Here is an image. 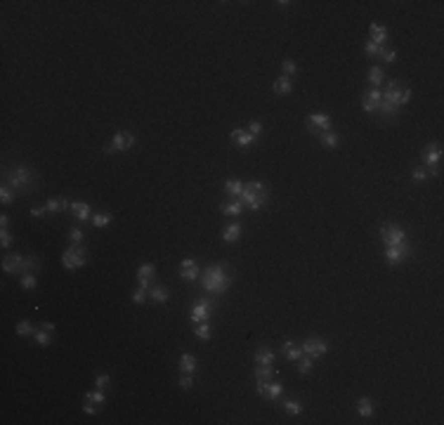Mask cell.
Masks as SVG:
<instances>
[{
  "label": "cell",
  "mask_w": 444,
  "mask_h": 425,
  "mask_svg": "<svg viewBox=\"0 0 444 425\" xmlns=\"http://www.w3.org/2000/svg\"><path fill=\"white\" fill-rule=\"evenodd\" d=\"M201 286L203 291L211 295V298H220V295H225L232 286V274H229V267L227 265H208V267H203L201 272Z\"/></svg>",
  "instance_id": "cell-1"
},
{
  "label": "cell",
  "mask_w": 444,
  "mask_h": 425,
  "mask_svg": "<svg viewBox=\"0 0 444 425\" xmlns=\"http://www.w3.org/2000/svg\"><path fill=\"white\" fill-rule=\"evenodd\" d=\"M267 199H270V194H267V185H265V182H260V180H250V182H246V185H243L241 196H239V201L243 203V208L253 210V213H257V210L265 208Z\"/></svg>",
  "instance_id": "cell-2"
},
{
  "label": "cell",
  "mask_w": 444,
  "mask_h": 425,
  "mask_svg": "<svg viewBox=\"0 0 444 425\" xmlns=\"http://www.w3.org/2000/svg\"><path fill=\"white\" fill-rule=\"evenodd\" d=\"M5 185L12 187L17 194H26L31 192V187L36 185V173H33L29 165H15L12 170H8L5 175Z\"/></svg>",
  "instance_id": "cell-3"
},
{
  "label": "cell",
  "mask_w": 444,
  "mask_h": 425,
  "mask_svg": "<svg viewBox=\"0 0 444 425\" xmlns=\"http://www.w3.org/2000/svg\"><path fill=\"white\" fill-rule=\"evenodd\" d=\"M38 258H26V255L12 253L3 258V272L5 274H26V272H38Z\"/></svg>",
  "instance_id": "cell-4"
},
{
  "label": "cell",
  "mask_w": 444,
  "mask_h": 425,
  "mask_svg": "<svg viewBox=\"0 0 444 425\" xmlns=\"http://www.w3.org/2000/svg\"><path fill=\"white\" fill-rule=\"evenodd\" d=\"M85 263H87V248L83 246V243H71V246L62 253L64 270H69V272L80 270Z\"/></svg>",
  "instance_id": "cell-5"
},
{
  "label": "cell",
  "mask_w": 444,
  "mask_h": 425,
  "mask_svg": "<svg viewBox=\"0 0 444 425\" xmlns=\"http://www.w3.org/2000/svg\"><path fill=\"white\" fill-rule=\"evenodd\" d=\"M381 239L385 246H404V243H409V234H406L404 227H399V224L385 222L381 227Z\"/></svg>",
  "instance_id": "cell-6"
},
{
  "label": "cell",
  "mask_w": 444,
  "mask_h": 425,
  "mask_svg": "<svg viewBox=\"0 0 444 425\" xmlns=\"http://www.w3.org/2000/svg\"><path fill=\"white\" fill-rule=\"evenodd\" d=\"M215 314V300L211 298H201L192 305V312H189V321L192 324H199V321H211V317Z\"/></svg>",
  "instance_id": "cell-7"
},
{
  "label": "cell",
  "mask_w": 444,
  "mask_h": 425,
  "mask_svg": "<svg viewBox=\"0 0 444 425\" xmlns=\"http://www.w3.org/2000/svg\"><path fill=\"white\" fill-rule=\"evenodd\" d=\"M135 142H137V137H135L133 132L118 130L116 135L111 137V144L104 147V151H107V154H121V151H128L130 147H135Z\"/></svg>",
  "instance_id": "cell-8"
},
{
  "label": "cell",
  "mask_w": 444,
  "mask_h": 425,
  "mask_svg": "<svg viewBox=\"0 0 444 425\" xmlns=\"http://www.w3.org/2000/svg\"><path fill=\"white\" fill-rule=\"evenodd\" d=\"M303 348V355L312 357L314 362L317 359H321V357L328 352V343L324 338H317V335H310V338H305V343L300 345Z\"/></svg>",
  "instance_id": "cell-9"
},
{
  "label": "cell",
  "mask_w": 444,
  "mask_h": 425,
  "mask_svg": "<svg viewBox=\"0 0 444 425\" xmlns=\"http://www.w3.org/2000/svg\"><path fill=\"white\" fill-rule=\"evenodd\" d=\"M411 243H404V246H385V260H388L390 267H397V265L406 263L411 258Z\"/></svg>",
  "instance_id": "cell-10"
},
{
  "label": "cell",
  "mask_w": 444,
  "mask_h": 425,
  "mask_svg": "<svg viewBox=\"0 0 444 425\" xmlns=\"http://www.w3.org/2000/svg\"><path fill=\"white\" fill-rule=\"evenodd\" d=\"M307 128L319 135V132L333 130V121H331V116H328L326 111H312L310 116H307Z\"/></svg>",
  "instance_id": "cell-11"
},
{
  "label": "cell",
  "mask_w": 444,
  "mask_h": 425,
  "mask_svg": "<svg viewBox=\"0 0 444 425\" xmlns=\"http://www.w3.org/2000/svg\"><path fill=\"white\" fill-rule=\"evenodd\" d=\"M255 392L260 394V397H265L267 402H277L281 394H284V385H281L279 380H270V383H260V380H257Z\"/></svg>",
  "instance_id": "cell-12"
},
{
  "label": "cell",
  "mask_w": 444,
  "mask_h": 425,
  "mask_svg": "<svg viewBox=\"0 0 444 425\" xmlns=\"http://www.w3.org/2000/svg\"><path fill=\"white\" fill-rule=\"evenodd\" d=\"M423 168H432V165H439L442 163V144L439 142H430L423 147Z\"/></svg>",
  "instance_id": "cell-13"
},
{
  "label": "cell",
  "mask_w": 444,
  "mask_h": 425,
  "mask_svg": "<svg viewBox=\"0 0 444 425\" xmlns=\"http://www.w3.org/2000/svg\"><path fill=\"white\" fill-rule=\"evenodd\" d=\"M381 102H383L381 88H369L367 93H364V97H362V109H364L367 114H376L378 107H381Z\"/></svg>",
  "instance_id": "cell-14"
},
{
  "label": "cell",
  "mask_w": 444,
  "mask_h": 425,
  "mask_svg": "<svg viewBox=\"0 0 444 425\" xmlns=\"http://www.w3.org/2000/svg\"><path fill=\"white\" fill-rule=\"evenodd\" d=\"M229 137H232V142L236 144V147H241V149H248L257 142L255 135H250V132L243 130V128H234V130L229 132Z\"/></svg>",
  "instance_id": "cell-15"
},
{
  "label": "cell",
  "mask_w": 444,
  "mask_h": 425,
  "mask_svg": "<svg viewBox=\"0 0 444 425\" xmlns=\"http://www.w3.org/2000/svg\"><path fill=\"white\" fill-rule=\"evenodd\" d=\"M154 277H156V265L154 263H142L140 267H137V281H140V286L151 288L154 286Z\"/></svg>",
  "instance_id": "cell-16"
},
{
  "label": "cell",
  "mask_w": 444,
  "mask_h": 425,
  "mask_svg": "<svg viewBox=\"0 0 444 425\" xmlns=\"http://www.w3.org/2000/svg\"><path fill=\"white\" fill-rule=\"evenodd\" d=\"M71 215L76 217L78 222H87V220H93V208H90V203L85 201H71Z\"/></svg>",
  "instance_id": "cell-17"
},
{
  "label": "cell",
  "mask_w": 444,
  "mask_h": 425,
  "mask_svg": "<svg viewBox=\"0 0 444 425\" xmlns=\"http://www.w3.org/2000/svg\"><path fill=\"white\" fill-rule=\"evenodd\" d=\"M241 234H243V227H241V222H229L227 227H222V241L225 243H236V241L241 239Z\"/></svg>",
  "instance_id": "cell-18"
},
{
  "label": "cell",
  "mask_w": 444,
  "mask_h": 425,
  "mask_svg": "<svg viewBox=\"0 0 444 425\" xmlns=\"http://www.w3.org/2000/svg\"><path fill=\"white\" fill-rule=\"evenodd\" d=\"M281 355L286 357L289 362H298V359L303 357V348H298V343H296V340L286 338V340H284V343H281Z\"/></svg>",
  "instance_id": "cell-19"
},
{
  "label": "cell",
  "mask_w": 444,
  "mask_h": 425,
  "mask_svg": "<svg viewBox=\"0 0 444 425\" xmlns=\"http://www.w3.org/2000/svg\"><path fill=\"white\" fill-rule=\"evenodd\" d=\"M369 33H371V40H374L376 45H385V43H388V36H390L388 26H383V24H371V26H369Z\"/></svg>",
  "instance_id": "cell-20"
},
{
  "label": "cell",
  "mask_w": 444,
  "mask_h": 425,
  "mask_svg": "<svg viewBox=\"0 0 444 425\" xmlns=\"http://www.w3.org/2000/svg\"><path fill=\"white\" fill-rule=\"evenodd\" d=\"M376 114H381L383 121H395V118L399 116V107L397 104H392V102H388V100H383Z\"/></svg>",
  "instance_id": "cell-21"
},
{
  "label": "cell",
  "mask_w": 444,
  "mask_h": 425,
  "mask_svg": "<svg viewBox=\"0 0 444 425\" xmlns=\"http://www.w3.org/2000/svg\"><path fill=\"white\" fill-rule=\"evenodd\" d=\"M274 362H277V352L270 348H257L255 350V364H262V366H274Z\"/></svg>",
  "instance_id": "cell-22"
},
{
  "label": "cell",
  "mask_w": 444,
  "mask_h": 425,
  "mask_svg": "<svg viewBox=\"0 0 444 425\" xmlns=\"http://www.w3.org/2000/svg\"><path fill=\"white\" fill-rule=\"evenodd\" d=\"M357 413L362 418H371L376 413V404H374V399H371V397H367V394H364V397H359L357 399Z\"/></svg>",
  "instance_id": "cell-23"
},
{
  "label": "cell",
  "mask_w": 444,
  "mask_h": 425,
  "mask_svg": "<svg viewBox=\"0 0 444 425\" xmlns=\"http://www.w3.org/2000/svg\"><path fill=\"white\" fill-rule=\"evenodd\" d=\"M220 213H222V215H227V217L241 215V213H243V203L239 201V199H232V201L220 203Z\"/></svg>",
  "instance_id": "cell-24"
},
{
  "label": "cell",
  "mask_w": 444,
  "mask_h": 425,
  "mask_svg": "<svg viewBox=\"0 0 444 425\" xmlns=\"http://www.w3.org/2000/svg\"><path fill=\"white\" fill-rule=\"evenodd\" d=\"M149 300L156 302V305H165L170 300V291L165 286H151L149 288Z\"/></svg>",
  "instance_id": "cell-25"
},
{
  "label": "cell",
  "mask_w": 444,
  "mask_h": 425,
  "mask_svg": "<svg viewBox=\"0 0 444 425\" xmlns=\"http://www.w3.org/2000/svg\"><path fill=\"white\" fill-rule=\"evenodd\" d=\"M317 139L321 142V147H326V149H335L338 144H340V135H338L335 130L319 132V135H317Z\"/></svg>",
  "instance_id": "cell-26"
},
{
  "label": "cell",
  "mask_w": 444,
  "mask_h": 425,
  "mask_svg": "<svg viewBox=\"0 0 444 425\" xmlns=\"http://www.w3.org/2000/svg\"><path fill=\"white\" fill-rule=\"evenodd\" d=\"M272 90H274V95H291L293 93V80H291L289 76H279L274 80Z\"/></svg>",
  "instance_id": "cell-27"
},
{
  "label": "cell",
  "mask_w": 444,
  "mask_h": 425,
  "mask_svg": "<svg viewBox=\"0 0 444 425\" xmlns=\"http://www.w3.org/2000/svg\"><path fill=\"white\" fill-rule=\"evenodd\" d=\"M180 373H194L196 371V357L192 352H185V355L180 357V364H177Z\"/></svg>",
  "instance_id": "cell-28"
},
{
  "label": "cell",
  "mask_w": 444,
  "mask_h": 425,
  "mask_svg": "<svg viewBox=\"0 0 444 425\" xmlns=\"http://www.w3.org/2000/svg\"><path fill=\"white\" fill-rule=\"evenodd\" d=\"M284 411L289 413V416H300L305 411V406H303V402L300 399H293V397H289V399H284Z\"/></svg>",
  "instance_id": "cell-29"
},
{
  "label": "cell",
  "mask_w": 444,
  "mask_h": 425,
  "mask_svg": "<svg viewBox=\"0 0 444 425\" xmlns=\"http://www.w3.org/2000/svg\"><path fill=\"white\" fill-rule=\"evenodd\" d=\"M203 267L201 265H194V267H180V279H185V281H196V279L201 277Z\"/></svg>",
  "instance_id": "cell-30"
},
{
  "label": "cell",
  "mask_w": 444,
  "mask_h": 425,
  "mask_svg": "<svg viewBox=\"0 0 444 425\" xmlns=\"http://www.w3.org/2000/svg\"><path fill=\"white\" fill-rule=\"evenodd\" d=\"M255 380H260V383H270V380H274V366H262V364H257L255 366Z\"/></svg>",
  "instance_id": "cell-31"
},
{
  "label": "cell",
  "mask_w": 444,
  "mask_h": 425,
  "mask_svg": "<svg viewBox=\"0 0 444 425\" xmlns=\"http://www.w3.org/2000/svg\"><path fill=\"white\" fill-rule=\"evenodd\" d=\"M194 335L199 340H203V343H208V340L213 338L211 335V321H199V324L194 326Z\"/></svg>",
  "instance_id": "cell-32"
},
{
  "label": "cell",
  "mask_w": 444,
  "mask_h": 425,
  "mask_svg": "<svg viewBox=\"0 0 444 425\" xmlns=\"http://www.w3.org/2000/svg\"><path fill=\"white\" fill-rule=\"evenodd\" d=\"M243 192V182L241 180H227L225 182V194H229L232 199H239Z\"/></svg>",
  "instance_id": "cell-33"
},
{
  "label": "cell",
  "mask_w": 444,
  "mask_h": 425,
  "mask_svg": "<svg viewBox=\"0 0 444 425\" xmlns=\"http://www.w3.org/2000/svg\"><path fill=\"white\" fill-rule=\"evenodd\" d=\"M15 331H17V335L26 338V335H33V333L38 331V328L33 326V321H29V319H22V321H19V324L15 326Z\"/></svg>",
  "instance_id": "cell-34"
},
{
  "label": "cell",
  "mask_w": 444,
  "mask_h": 425,
  "mask_svg": "<svg viewBox=\"0 0 444 425\" xmlns=\"http://www.w3.org/2000/svg\"><path fill=\"white\" fill-rule=\"evenodd\" d=\"M367 78H369V83H371V88H378V85L383 83V78H385V71H383L381 66H371Z\"/></svg>",
  "instance_id": "cell-35"
},
{
  "label": "cell",
  "mask_w": 444,
  "mask_h": 425,
  "mask_svg": "<svg viewBox=\"0 0 444 425\" xmlns=\"http://www.w3.org/2000/svg\"><path fill=\"white\" fill-rule=\"evenodd\" d=\"M93 227H97V229H102V227H107V224H111L114 222V215L111 213H95L93 215Z\"/></svg>",
  "instance_id": "cell-36"
},
{
  "label": "cell",
  "mask_w": 444,
  "mask_h": 425,
  "mask_svg": "<svg viewBox=\"0 0 444 425\" xmlns=\"http://www.w3.org/2000/svg\"><path fill=\"white\" fill-rule=\"evenodd\" d=\"M36 286H38L36 272H26V274H22V288L24 291H36Z\"/></svg>",
  "instance_id": "cell-37"
},
{
  "label": "cell",
  "mask_w": 444,
  "mask_h": 425,
  "mask_svg": "<svg viewBox=\"0 0 444 425\" xmlns=\"http://www.w3.org/2000/svg\"><path fill=\"white\" fill-rule=\"evenodd\" d=\"M85 399L87 402H95V404H104L107 402V394H104V390H100V387H95V390H87L85 392Z\"/></svg>",
  "instance_id": "cell-38"
},
{
  "label": "cell",
  "mask_w": 444,
  "mask_h": 425,
  "mask_svg": "<svg viewBox=\"0 0 444 425\" xmlns=\"http://www.w3.org/2000/svg\"><path fill=\"white\" fill-rule=\"evenodd\" d=\"M15 196H19V194L15 192V189H12V187H8L5 185V182H3V187H0V201L5 203V206H8V203H12L15 201Z\"/></svg>",
  "instance_id": "cell-39"
},
{
  "label": "cell",
  "mask_w": 444,
  "mask_h": 425,
  "mask_svg": "<svg viewBox=\"0 0 444 425\" xmlns=\"http://www.w3.org/2000/svg\"><path fill=\"white\" fill-rule=\"evenodd\" d=\"M364 52H367L369 57H381V54L385 52V45H376L374 40H367V43H364Z\"/></svg>",
  "instance_id": "cell-40"
},
{
  "label": "cell",
  "mask_w": 444,
  "mask_h": 425,
  "mask_svg": "<svg viewBox=\"0 0 444 425\" xmlns=\"http://www.w3.org/2000/svg\"><path fill=\"white\" fill-rule=\"evenodd\" d=\"M33 340H36V345H40V348H47V345H50V340H52V333H47V331H43V328H38V331L33 333Z\"/></svg>",
  "instance_id": "cell-41"
},
{
  "label": "cell",
  "mask_w": 444,
  "mask_h": 425,
  "mask_svg": "<svg viewBox=\"0 0 444 425\" xmlns=\"http://www.w3.org/2000/svg\"><path fill=\"white\" fill-rule=\"evenodd\" d=\"M296 364H298V371H300V373H310L312 366H314V359H312V357H307V355H303Z\"/></svg>",
  "instance_id": "cell-42"
},
{
  "label": "cell",
  "mask_w": 444,
  "mask_h": 425,
  "mask_svg": "<svg viewBox=\"0 0 444 425\" xmlns=\"http://www.w3.org/2000/svg\"><path fill=\"white\" fill-rule=\"evenodd\" d=\"M411 180H413V182H418V185L428 182V180H430L428 168H413V170H411Z\"/></svg>",
  "instance_id": "cell-43"
},
{
  "label": "cell",
  "mask_w": 444,
  "mask_h": 425,
  "mask_svg": "<svg viewBox=\"0 0 444 425\" xmlns=\"http://www.w3.org/2000/svg\"><path fill=\"white\" fill-rule=\"evenodd\" d=\"M281 71H284V73H281V76H293V73H298V64L293 62V59H284V62H281Z\"/></svg>",
  "instance_id": "cell-44"
},
{
  "label": "cell",
  "mask_w": 444,
  "mask_h": 425,
  "mask_svg": "<svg viewBox=\"0 0 444 425\" xmlns=\"http://www.w3.org/2000/svg\"><path fill=\"white\" fill-rule=\"evenodd\" d=\"M147 298H149V288H144V286H137V288H135V293H133V302H135V305H142V302H147Z\"/></svg>",
  "instance_id": "cell-45"
},
{
  "label": "cell",
  "mask_w": 444,
  "mask_h": 425,
  "mask_svg": "<svg viewBox=\"0 0 444 425\" xmlns=\"http://www.w3.org/2000/svg\"><path fill=\"white\" fill-rule=\"evenodd\" d=\"M83 239H85L83 229H80V227H71L69 229V241L71 243H83Z\"/></svg>",
  "instance_id": "cell-46"
},
{
  "label": "cell",
  "mask_w": 444,
  "mask_h": 425,
  "mask_svg": "<svg viewBox=\"0 0 444 425\" xmlns=\"http://www.w3.org/2000/svg\"><path fill=\"white\" fill-rule=\"evenodd\" d=\"M177 385H180V390H192V387H194V378H192V373H182V376H180V380H177Z\"/></svg>",
  "instance_id": "cell-47"
},
{
  "label": "cell",
  "mask_w": 444,
  "mask_h": 425,
  "mask_svg": "<svg viewBox=\"0 0 444 425\" xmlns=\"http://www.w3.org/2000/svg\"><path fill=\"white\" fill-rule=\"evenodd\" d=\"M111 383V376L109 373H100L97 378H95V387H100V390H107Z\"/></svg>",
  "instance_id": "cell-48"
},
{
  "label": "cell",
  "mask_w": 444,
  "mask_h": 425,
  "mask_svg": "<svg viewBox=\"0 0 444 425\" xmlns=\"http://www.w3.org/2000/svg\"><path fill=\"white\" fill-rule=\"evenodd\" d=\"M246 130H248L250 135H255V137H260V135L265 132V125L260 123V121H250V123H248V128H246Z\"/></svg>",
  "instance_id": "cell-49"
},
{
  "label": "cell",
  "mask_w": 444,
  "mask_h": 425,
  "mask_svg": "<svg viewBox=\"0 0 444 425\" xmlns=\"http://www.w3.org/2000/svg\"><path fill=\"white\" fill-rule=\"evenodd\" d=\"M83 411H85L87 416H97V413H100V404L87 402V399H85V404H83Z\"/></svg>",
  "instance_id": "cell-50"
},
{
  "label": "cell",
  "mask_w": 444,
  "mask_h": 425,
  "mask_svg": "<svg viewBox=\"0 0 444 425\" xmlns=\"http://www.w3.org/2000/svg\"><path fill=\"white\" fill-rule=\"evenodd\" d=\"M0 246H3V248L12 246V234H10L8 229H0Z\"/></svg>",
  "instance_id": "cell-51"
},
{
  "label": "cell",
  "mask_w": 444,
  "mask_h": 425,
  "mask_svg": "<svg viewBox=\"0 0 444 425\" xmlns=\"http://www.w3.org/2000/svg\"><path fill=\"white\" fill-rule=\"evenodd\" d=\"M381 57L385 59V64H395V62H397V52H395V50H388V47H385V52H383Z\"/></svg>",
  "instance_id": "cell-52"
},
{
  "label": "cell",
  "mask_w": 444,
  "mask_h": 425,
  "mask_svg": "<svg viewBox=\"0 0 444 425\" xmlns=\"http://www.w3.org/2000/svg\"><path fill=\"white\" fill-rule=\"evenodd\" d=\"M38 328H43V331H47V333H52V335H55V324H52V321H43Z\"/></svg>",
  "instance_id": "cell-53"
},
{
  "label": "cell",
  "mask_w": 444,
  "mask_h": 425,
  "mask_svg": "<svg viewBox=\"0 0 444 425\" xmlns=\"http://www.w3.org/2000/svg\"><path fill=\"white\" fill-rule=\"evenodd\" d=\"M47 215V208L43 206V208H31V217H43Z\"/></svg>",
  "instance_id": "cell-54"
},
{
  "label": "cell",
  "mask_w": 444,
  "mask_h": 425,
  "mask_svg": "<svg viewBox=\"0 0 444 425\" xmlns=\"http://www.w3.org/2000/svg\"><path fill=\"white\" fill-rule=\"evenodd\" d=\"M194 265H199V263L194 260V258H185V260L180 263V267H194Z\"/></svg>",
  "instance_id": "cell-55"
},
{
  "label": "cell",
  "mask_w": 444,
  "mask_h": 425,
  "mask_svg": "<svg viewBox=\"0 0 444 425\" xmlns=\"http://www.w3.org/2000/svg\"><path fill=\"white\" fill-rule=\"evenodd\" d=\"M8 224H10V217L3 213V215H0V229H8Z\"/></svg>",
  "instance_id": "cell-56"
}]
</instances>
